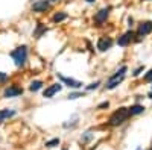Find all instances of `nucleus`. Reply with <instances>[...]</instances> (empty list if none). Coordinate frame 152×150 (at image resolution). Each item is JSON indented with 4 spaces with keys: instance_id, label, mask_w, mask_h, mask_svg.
Returning <instances> with one entry per match:
<instances>
[{
    "instance_id": "0eeeda50",
    "label": "nucleus",
    "mask_w": 152,
    "mask_h": 150,
    "mask_svg": "<svg viewBox=\"0 0 152 150\" xmlns=\"http://www.w3.org/2000/svg\"><path fill=\"white\" fill-rule=\"evenodd\" d=\"M58 78H59V80L62 83H66L67 86H70V88H76V90H78V88H81V86H82V83L79 80H75V79H70V78H64L59 73H58Z\"/></svg>"
},
{
    "instance_id": "39448f33",
    "label": "nucleus",
    "mask_w": 152,
    "mask_h": 150,
    "mask_svg": "<svg viewBox=\"0 0 152 150\" xmlns=\"http://www.w3.org/2000/svg\"><path fill=\"white\" fill-rule=\"evenodd\" d=\"M50 6V2L49 0H37V2L32 3V11L34 12H46Z\"/></svg>"
},
{
    "instance_id": "9d476101",
    "label": "nucleus",
    "mask_w": 152,
    "mask_h": 150,
    "mask_svg": "<svg viewBox=\"0 0 152 150\" xmlns=\"http://www.w3.org/2000/svg\"><path fill=\"white\" fill-rule=\"evenodd\" d=\"M113 44V40L111 38H102L99 43H97V49L100 50V52H105V50H108Z\"/></svg>"
},
{
    "instance_id": "412c9836",
    "label": "nucleus",
    "mask_w": 152,
    "mask_h": 150,
    "mask_svg": "<svg viewBox=\"0 0 152 150\" xmlns=\"http://www.w3.org/2000/svg\"><path fill=\"white\" fill-rule=\"evenodd\" d=\"M97 85H99V82H94V83H91V85H88L87 90H94V88H97Z\"/></svg>"
},
{
    "instance_id": "423d86ee",
    "label": "nucleus",
    "mask_w": 152,
    "mask_h": 150,
    "mask_svg": "<svg viewBox=\"0 0 152 150\" xmlns=\"http://www.w3.org/2000/svg\"><path fill=\"white\" fill-rule=\"evenodd\" d=\"M62 90V85L61 83H53V85H50V86H47V88L44 90V93H43V96L46 97V99H52L56 93H59Z\"/></svg>"
},
{
    "instance_id": "aec40b11",
    "label": "nucleus",
    "mask_w": 152,
    "mask_h": 150,
    "mask_svg": "<svg viewBox=\"0 0 152 150\" xmlns=\"http://www.w3.org/2000/svg\"><path fill=\"white\" fill-rule=\"evenodd\" d=\"M78 97H82V94H81V93H75V94H70V96H69V99H72V100H73V99H78Z\"/></svg>"
},
{
    "instance_id": "dca6fc26",
    "label": "nucleus",
    "mask_w": 152,
    "mask_h": 150,
    "mask_svg": "<svg viewBox=\"0 0 152 150\" xmlns=\"http://www.w3.org/2000/svg\"><path fill=\"white\" fill-rule=\"evenodd\" d=\"M43 32H46V26H43V24L40 23V24H38V26H37V30L34 32V35L37 36V38H40Z\"/></svg>"
},
{
    "instance_id": "4be33fe9",
    "label": "nucleus",
    "mask_w": 152,
    "mask_h": 150,
    "mask_svg": "<svg viewBox=\"0 0 152 150\" xmlns=\"http://www.w3.org/2000/svg\"><path fill=\"white\" fill-rule=\"evenodd\" d=\"M108 105H110L108 102H104V103H100V105H99V109H102V108H108Z\"/></svg>"
},
{
    "instance_id": "20e7f679",
    "label": "nucleus",
    "mask_w": 152,
    "mask_h": 150,
    "mask_svg": "<svg viewBox=\"0 0 152 150\" xmlns=\"http://www.w3.org/2000/svg\"><path fill=\"white\" fill-rule=\"evenodd\" d=\"M23 94V88L17 85H9L8 88L3 91V97L5 99H11V97H17V96H21Z\"/></svg>"
},
{
    "instance_id": "4468645a",
    "label": "nucleus",
    "mask_w": 152,
    "mask_h": 150,
    "mask_svg": "<svg viewBox=\"0 0 152 150\" xmlns=\"http://www.w3.org/2000/svg\"><path fill=\"white\" fill-rule=\"evenodd\" d=\"M143 111H145V108H143L142 105H134V106H131V108L128 109L129 115H137V114H142Z\"/></svg>"
},
{
    "instance_id": "ddd939ff",
    "label": "nucleus",
    "mask_w": 152,
    "mask_h": 150,
    "mask_svg": "<svg viewBox=\"0 0 152 150\" xmlns=\"http://www.w3.org/2000/svg\"><path fill=\"white\" fill-rule=\"evenodd\" d=\"M41 88H43V82L41 80H32L31 85H29V91H32V93L40 91Z\"/></svg>"
},
{
    "instance_id": "a211bd4d",
    "label": "nucleus",
    "mask_w": 152,
    "mask_h": 150,
    "mask_svg": "<svg viewBox=\"0 0 152 150\" xmlns=\"http://www.w3.org/2000/svg\"><path fill=\"white\" fill-rule=\"evenodd\" d=\"M8 73H5V71H0V83H5L6 80H8Z\"/></svg>"
},
{
    "instance_id": "6ab92c4d",
    "label": "nucleus",
    "mask_w": 152,
    "mask_h": 150,
    "mask_svg": "<svg viewBox=\"0 0 152 150\" xmlns=\"http://www.w3.org/2000/svg\"><path fill=\"white\" fill-rule=\"evenodd\" d=\"M145 80H146V82H151V80H152V70H149V71H148V74H146Z\"/></svg>"
},
{
    "instance_id": "6e6552de",
    "label": "nucleus",
    "mask_w": 152,
    "mask_h": 150,
    "mask_svg": "<svg viewBox=\"0 0 152 150\" xmlns=\"http://www.w3.org/2000/svg\"><path fill=\"white\" fill-rule=\"evenodd\" d=\"M152 32V21H145V23H142L140 26H138V30H137V33L140 35V36H146V35H149Z\"/></svg>"
},
{
    "instance_id": "7ed1b4c3",
    "label": "nucleus",
    "mask_w": 152,
    "mask_h": 150,
    "mask_svg": "<svg viewBox=\"0 0 152 150\" xmlns=\"http://www.w3.org/2000/svg\"><path fill=\"white\" fill-rule=\"evenodd\" d=\"M128 117H129L128 109H126V108H120L119 111H116V112H114V114L111 115L110 123L113 124V126H119V124H122Z\"/></svg>"
},
{
    "instance_id": "5701e85b",
    "label": "nucleus",
    "mask_w": 152,
    "mask_h": 150,
    "mask_svg": "<svg viewBox=\"0 0 152 150\" xmlns=\"http://www.w3.org/2000/svg\"><path fill=\"white\" fill-rule=\"evenodd\" d=\"M90 138H91V135H90V132H87V135L84 136L82 140H84V141H88V140H90Z\"/></svg>"
},
{
    "instance_id": "f3484780",
    "label": "nucleus",
    "mask_w": 152,
    "mask_h": 150,
    "mask_svg": "<svg viewBox=\"0 0 152 150\" xmlns=\"http://www.w3.org/2000/svg\"><path fill=\"white\" fill-rule=\"evenodd\" d=\"M58 144H59V138H53V140H50V141L46 143V147H55Z\"/></svg>"
},
{
    "instance_id": "393cba45",
    "label": "nucleus",
    "mask_w": 152,
    "mask_h": 150,
    "mask_svg": "<svg viewBox=\"0 0 152 150\" xmlns=\"http://www.w3.org/2000/svg\"><path fill=\"white\" fill-rule=\"evenodd\" d=\"M87 2H88V3H93V2H94V0H87Z\"/></svg>"
},
{
    "instance_id": "a878e982",
    "label": "nucleus",
    "mask_w": 152,
    "mask_h": 150,
    "mask_svg": "<svg viewBox=\"0 0 152 150\" xmlns=\"http://www.w3.org/2000/svg\"><path fill=\"white\" fill-rule=\"evenodd\" d=\"M49 2H56V0H49Z\"/></svg>"
},
{
    "instance_id": "b1692460",
    "label": "nucleus",
    "mask_w": 152,
    "mask_h": 150,
    "mask_svg": "<svg viewBox=\"0 0 152 150\" xmlns=\"http://www.w3.org/2000/svg\"><path fill=\"white\" fill-rule=\"evenodd\" d=\"M142 70H143V67H140V68H138V70H135V73H134V76H138V74L142 73Z\"/></svg>"
},
{
    "instance_id": "9b49d317",
    "label": "nucleus",
    "mask_w": 152,
    "mask_h": 150,
    "mask_svg": "<svg viewBox=\"0 0 152 150\" xmlns=\"http://www.w3.org/2000/svg\"><path fill=\"white\" fill-rule=\"evenodd\" d=\"M108 12H110V8H104V9H100L97 14H96V17H94V20L97 21V23H104L105 20H107V17H108Z\"/></svg>"
},
{
    "instance_id": "f257e3e1",
    "label": "nucleus",
    "mask_w": 152,
    "mask_h": 150,
    "mask_svg": "<svg viewBox=\"0 0 152 150\" xmlns=\"http://www.w3.org/2000/svg\"><path fill=\"white\" fill-rule=\"evenodd\" d=\"M12 61H14V64L15 67H23L24 64H26V61H28V47L26 46H18L17 49H14L12 52L9 53Z\"/></svg>"
},
{
    "instance_id": "1a4fd4ad",
    "label": "nucleus",
    "mask_w": 152,
    "mask_h": 150,
    "mask_svg": "<svg viewBox=\"0 0 152 150\" xmlns=\"http://www.w3.org/2000/svg\"><path fill=\"white\" fill-rule=\"evenodd\" d=\"M132 40H134V32H132V30H128V32L123 33L120 38L117 40V44H119V46H128Z\"/></svg>"
},
{
    "instance_id": "f03ea898",
    "label": "nucleus",
    "mask_w": 152,
    "mask_h": 150,
    "mask_svg": "<svg viewBox=\"0 0 152 150\" xmlns=\"http://www.w3.org/2000/svg\"><path fill=\"white\" fill-rule=\"evenodd\" d=\"M126 70H128L126 67H122L119 71H116V74H113V76L108 79V82H107V85H105V88H107V90H113V88H116V86L123 80Z\"/></svg>"
},
{
    "instance_id": "2eb2a0df",
    "label": "nucleus",
    "mask_w": 152,
    "mask_h": 150,
    "mask_svg": "<svg viewBox=\"0 0 152 150\" xmlns=\"http://www.w3.org/2000/svg\"><path fill=\"white\" fill-rule=\"evenodd\" d=\"M66 18H67L66 12H56V14L52 17V21H53V23H61V21H64Z\"/></svg>"
},
{
    "instance_id": "bb28decb",
    "label": "nucleus",
    "mask_w": 152,
    "mask_h": 150,
    "mask_svg": "<svg viewBox=\"0 0 152 150\" xmlns=\"http://www.w3.org/2000/svg\"><path fill=\"white\" fill-rule=\"evenodd\" d=\"M137 150H142V149H140V147H138V149H137Z\"/></svg>"
},
{
    "instance_id": "f8f14e48",
    "label": "nucleus",
    "mask_w": 152,
    "mask_h": 150,
    "mask_svg": "<svg viewBox=\"0 0 152 150\" xmlns=\"http://www.w3.org/2000/svg\"><path fill=\"white\" fill-rule=\"evenodd\" d=\"M14 115H15V111H12V109H2V111H0V123L5 121L6 118L14 117Z\"/></svg>"
}]
</instances>
